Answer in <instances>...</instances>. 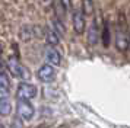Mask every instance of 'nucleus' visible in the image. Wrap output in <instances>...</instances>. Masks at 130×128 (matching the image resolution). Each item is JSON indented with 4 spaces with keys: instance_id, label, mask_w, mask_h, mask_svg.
Wrapping results in <instances>:
<instances>
[{
    "instance_id": "nucleus-1",
    "label": "nucleus",
    "mask_w": 130,
    "mask_h": 128,
    "mask_svg": "<svg viewBox=\"0 0 130 128\" xmlns=\"http://www.w3.org/2000/svg\"><path fill=\"white\" fill-rule=\"evenodd\" d=\"M7 70L10 71V74L16 79H21V80H26L29 77V73L28 70H25V67L19 63V60L16 57H9L6 61Z\"/></svg>"
},
{
    "instance_id": "nucleus-2",
    "label": "nucleus",
    "mask_w": 130,
    "mask_h": 128,
    "mask_svg": "<svg viewBox=\"0 0 130 128\" xmlns=\"http://www.w3.org/2000/svg\"><path fill=\"white\" fill-rule=\"evenodd\" d=\"M37 93H38V89L35 84L22 81L18 84V89H16V99L18 100H31L37 96Z\"/></svg>"
},
{
    "instance_id": "nucleus-3",
    "label": "nucleus",
    "mask_w": 130,
    "mask_h": 128,
    "mask_svg": "<svg viewBox=\"0 0 130 128\" xmlns=\"http://www.w3.org/2000/svg\"><path fill=\"white\" fill-rule=\"evenodd\" d=\"M16 112H18V118H21L22 121H31L35 115V108L31 103V100H18Z\"/></svg>"
},
{
    "instance_id": "nucleus-4",
    "label": "nucleus",
    "mask_w": 130,
    "mask_h": 128,
    "mask_svg": "<svg viewBox=\"0 0 130 128\" xmlns=\"http://www.w3.org/2000/svg\"><path fill=\"white\" fill-rule=\"evenodd\" d=\"M37 77H38V80L42 81V83H50V81L54 80V77H56V69H54L53 66H50V64H42L41 67L38 69L37 71Z\"/></svg>"
},
{
    "instance_id": "nucleus-5",
    "label": "nucleus",
    "mask_w": 130,
    "mask_h": 128,
    "mask_svg": "<svg viewBox=\"0 0 130 128\" xmlns=\"http://www.w3.org/2000/svg\"><path fill=\"white\" fill-rule=\"evenodd\" d=\"M72 25L77 35H82L85 32V26H86V16L80 10H76L72 17Z\"/></svg>"
},
{
    "instance_id": "nucleus-6",
    "label": "nucleus",
    "mask_w": 130,
    "mask_h": 128,
    "mask_svg": "<svg viewBox=\"0 0 130 128\" xmlns=\"http://www.w3.org/2000/svg\"><path fill=\"white\" fill-rule=\"evenodd\" d=\"M44 55H45V61H47V64L53 66V67H59L60 63H61V54H60L54 47H47V48H45V52H44Z\"/></svg>"
},
{
    "instance_id": "nucleus-7",
    "label": "nucleus",
    "mask_w": 130,
    "mask_h": 128,
    "mask_svg": "<svg viewBox=\"0 0 130 128\" xmlns=\"http://www.w3.org/2000/svg\"><path fill=\"white\" fill-rule=\"evenodd\" d=\"M116 47H117L118 51H127V48H129V38H127V35L121 32V31H118L117 32V36H116Z\"/></svg>"
},
{
    "instance_id": "nucleus-8",
    "label": "nucleus",
    "mask_w": 130,
    "mask_h": 128,
    "mask_svg": "<svg viewBox=\"0 0 130 128\" xmlns=\"http://www.w3.org/2000/svg\"><path fill=\"white\" fill-rule=\"evenodd\" d=\"M12 112V102L10 98L0 99V116H7Z\"/></svg>"
},
{
    "instance_id": "nucleus-9",
    "label": "nucleus",
    "mask_w": 130,
    "mask_h": 128,
    "mask_svg": "<svg viewBox=\"0 0 130 128\" xmlns=\"http://www.w3.org/2000/svg\"><path fill=\"white\" fill-rule=\"evenodd\" d=\"M45 41H47L48 47H56V45H59L60 36L54 32L53 29H47L45 31Z\"/></svg>"
},
{
    "instance_id": "nucleus-10",
    "label": "nucleus",
    "mask_w": 130,
    "mask_h": 128,
    "mask_svg": "<svg viewBox=\"0 0 130 128\" xmlns=\"http://www.w3.org/2000/svg\"><path fill=\"white\" fill-rule=\"evenodd\" d=\"M85 16H92L95 12V3L94 0H82V10Z\"/></svg>"
},
{
    "instance_id": "nucleus-11",
    "label": "nucleus",
    "mask_w": 130,
    "mask_h": 128,
    "mask_svg": "<svg viewBox=\"0 0 130 128\" xmlns=\"http://www.w3.org/2000/svg\"><path fill=\"white\" fill-rule=\"evenodd\" d=\"M51 29H53L59 36H63V35L66 34L64 23H63V20H60V19H57V17H54V19H53V28H51Z\"/></svg>"
},
{
    "instance_id": "nucleus-12",
    "label": "nucleus",
    "mask_w": 130,
    "mask_h": 128,
    "mask_svg": "<svg viewBox=\"0 0 130 128\" xmlns=\"http://www.w3.org/2000/svg\"><path fill=\"white\" fill-rule=\"evenodd\" d=\"M96 41H98V28H96V23H92L88 31V42L91 45H95Z\"/></svg>"
},
{
    "instance_id": "nucleus-13",
    "label": "nucleus",
    "mask_w": 130,
    "mask_h": 128,
    "mask_svg": "<svg viewBox=\"0 0 130 128\" xmlns=\"http://www.w3.org/2000/svg\"><path fill=\"white\" fill-rule=\"evenodd\" d=\"M101 36H102V45L104 47L110 45V26H108L107 20H104V23H102V32H101Z\"/></svg>"
},
{
    "instance_id": "nucleus-14",
    "label": "nucleus",
    "mask_w": 130,
    "mask_h": 128,
    "mask_svg": "<svg viewBox=\"0 0 130 128\" xmlns=\"http://www.w3.org/2000/svg\"><path fill=\"white\" fill-rule=\"evenodd\" d=\"M53 7H54V13H56V17H57V19H60V20H63L66 10H64V7L61 6V3H60L59 0H54Z\"/></svg>"
},
{
    "instance_id": "nucleus-15",
    "label": "nucleus",
    "mask_w": 130,
    "mask_h": 128,
    "mask_svg": "<svg viewBox=\"0 0 130 128\" xmlns=\"http://www.w3.org/2000/svg\"><path fill=\"white\" fill-rule=\"evenodd\" d=\"M19 36L22 41H29L32 38V28L31 26H22L21 32H19Z\"/></svg>"
},
{
    "instance_id": "nucleus-16",
    "label": "nucleus",
    "mask_w": 130,
    "mask_h": 128,
    "mask_svg": "<svg viewBox=\"0 0 130 128\" xmlns=\"http://www.w3.org/2000/svg\"><path fill=\"white\" fill-rule=\"evenodd\" d=\"M0 86L2 87H10V80H9V77L5 71H0Z\"/></svg>"
},
{
    "instance_id": "nucleus-17",
    "label": "nucleus",
    "mask_w": 130,
    "mask_h": 128,
    "mask_svg": "<svg viewBox=\"0 0 130 128\" xmlns=\"http://www.w3.org/2000/svg\"><path fill=\"white\" fill-rule=\"evenodd\" d=\"M9 128H24V121H22L21 118L16 116V118L10 122V127H9Z\"/></svg>"
},
{
    "instance_id": "nucleus-18",
    "label": "nucleus",
    "mask_w": 130,
    "mask_h": 128,
    "mask_svg": "<svg viewBox=\"0 0 130 128\" xmlns=\"http://www.w3.org/2000/svg\"><path fill=\"white\" fill-rule=\"evenodd\" d=\"M6 98H10V90L7 87L0 86V99H6Z\"/></svg>"
},
{
    "instance_id": "nucleus-19",
    "label": "nucleus",
    "mask_w": 130,
    "mask_h": 128,
    "mask_svg": "<svg viewBox=\"0 0 130 128\" xmlns=\"http://www.w3.org/2000/svg\"><path fill=\"white\" fill-rule=\"evenodd\" d=\"M60 3H61V6L64 7V10H70L72 9V0H59Z\"/></svg>"
},
{
    "instance_id": "nucleus-20",
    "label": "nucleus",
    "mask_w": 130,
    "mask_h": 128,
    "mask_svg": "<svg viewBox=\"0 0 130 128\" xmlns=\"http://www.w3.org/2000/svg\"><path fill=\"white\" fill-rule=\"evenodd\" d=\"M2 52H3V48H2V44H0V57H2Z\"/></svg>"
},
{
    "instance_id": "nucleus-21",
    "label": "nucleus",
    "mask_w": 130,
    "mask_h": 128,
    "mask_svg": "<svg viewBox=\"0 0 130 128\" xmlns=\"http://www.w3.org/2000/svg\"><path fill=\"white\" fill-rule=\"evenodd\" d=\"M0 128H6V127H5V124H3V122H0Z\"/></svg>"
}]
</instances>
